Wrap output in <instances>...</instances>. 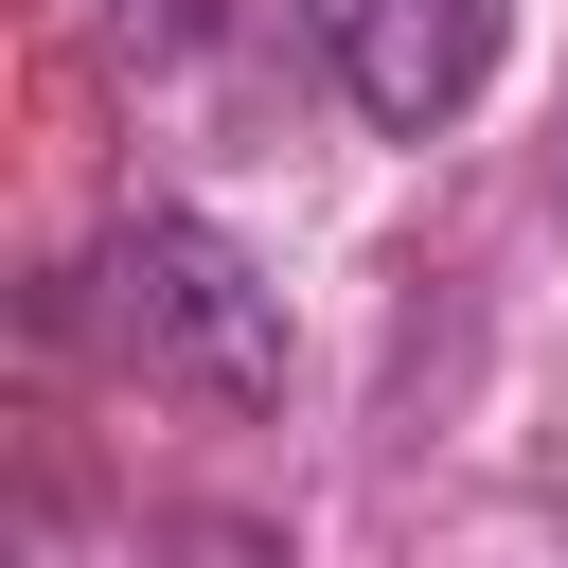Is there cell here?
I'll list each match as a JSON object with an SVG mask.
<instances>
[{"label":"cell","mask_w":568,"mask_h":568,"mask_svg":"<svg viewBox=\"0 0 568 568\" xmlns=\"http://www.w3.org/2000/svg\"><path fill=\"white\" fill-rule=\"evenodd\" d=\"M106 337L195 408H266L284 390V302L213 213H124L106 231Z\"/></svg>","instance_id":"obj_1"},{"label":"cell","mask_w":568,"mask_h":568,"mask_svg":"<svg viewBox=\"0 0 568 568\" xmlns=\"http://www.w3.org/2000/svg\"><path fill=\"white\" fill-rule=\"evenodd\" d=\"M302 36H320V71H337L390 142L462 124L479 71H497V0H302Z\"/></svg>","instance_id":"obj_2"}]
</instances>
